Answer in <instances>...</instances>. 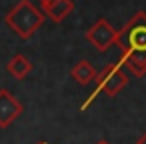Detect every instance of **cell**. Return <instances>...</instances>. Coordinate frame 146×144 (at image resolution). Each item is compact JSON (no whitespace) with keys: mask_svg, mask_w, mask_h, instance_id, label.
<instances>
[{"mask_svg":"<svg viewBox=\"0 0 146 144\" xmlns=\"http://www.w3.org/2000/svg\"><path fill=\"white\" fill-rule=\"evenodd\" d=\"M22 112H24L22 102L16 100L10 90L0 88V128H8Z\"/></svg>","mask_w":146,"mask_h":144,"instance_id":"5b68a950","label":"cell"},{"mask_svg":"<svg viewBox=\"0 0 146 144\" xmlns=\"http://www.w3.org/2000/svg\"><path fill=\"white\" fill-rule=\"evenodd\" d=\"M116 46L120 52H146V12L138 10L116 32Z\"/></svg>","mask_w":146,"mask_h":144,"instance_id":"7a4b0ae2","label":"cell"},{"mask_svg":"<svg viewBox=\"0 0 146 144\" xmlns=\"http://www.w3.org/2000/svg\"><path fill=\"white\" fill-rule=\"evenodd\" d=\"M96 144H110V142H108V140H104V138H102V140H98V142H96Z\"/></svg>","mask_w":146,"mask_h":144,"instance_id":"8fae6325","label":"cell"},{"mask_svg":"<svg viewBox=\"0 0 146 144\" xmlns=\"http://www.w3.org/2000/svg\"><path fill=\"white\" fill-rule=\"evenodd\" d=\"M116 28L106 20V18H100L96 20L88 30H86V40L98 50V52H106L110 46L116 44Z\"/></svg>","mask_w":146,"mask_h":144,"instance_id":"277c9868","label":"cell"},{"mask_svg":"<svg viewBox=\"0 0 146 144\" xmlns=\"http://www.w3.org/2000/svg\"><path fill=\"white\" fill-rule=\"evenodd\" d=\"M120 66H124L132 76L142 78L146 74V52H122Z\"/></svg>","mask_w":146,"mask_h":144,"instance_id":"52a82bcc","label":"cell"},{"mask_svg":"<svg viewBox=\"0 0 146 144\" xmlns=\"http://www.w3.org/2000/svg\"><path fill=\"white\" fill-rule=\"evenodd\" d=\"M6 70H8L14 78L24 80V78L32 72V62H30L24 54H14V56L8 60V64H6Z\"/></svg>","mask_w":146,"mask_h":144,"instance_id":"9c48e42d","label":"cell"},{"mask_svg":"<svg viewBox=\"0 0 146 144\" xmlns=\"http://www.w3.org/2000/svg\"><path fill=\"white\" fill-rule=\"evenodd\" d=\"M94 84H96V88L90 92L88 100L82 102V106H80L82 110H86V108L98 98L100 92H104V94H108V96H116V94L128 84V76H126V72H124V68H122L120 64L112 62V64H106V66H104V70L96 76Z\"/></svg>","mask_w":146,"mask_h":144,"instance_id":"3957f363","label":"cell"},{"mask_svg":"<svg viewBox=\"0 0 146 144\" xmlns=\"http://www.w3.org/2000/svg\"><path fill=\"white\" fill-rule=\"evenodd\" d=\"M70 76H72L80 86H86V84H92V82L96 80L98 72H96V68H94L88 60H80V62H76V64L72 66Z\"/></svg>","mask_w":146,"mask_h":144,"instance_id":"ba28073f","label":"cell"},{"mask_svg":"<svg viewBox=\"0 0 146 144\" xmlns=\"http://www.w3.org/2000/svg\"><path fill=\"white\" fill-rule=\"evenodd\" d=\"M40 10L46 18H50L52 22L58 24L74 12V0H50V2L42 4Z\"/></svg>","mask_w":146,"mask_h":144,"instance_id":"8992f818","label":"cell"},{"mask_svg":"<svg viewBox=\"0 0 146 144\" xmlns=\"http://www.w3.org/2000/svg\"><path fill=\"white\" fill-rule=\"evenodd\" d=\"M136 144H146V132H144V134H142V136L136 140Z\"/></svg>","mask_w":146,"mask_h":144,"instance_id":"30bf717a","label":"cell"},{"mask_svg":"<svg viewBox=\"0 0 146 144\" xmlns=\"http://www.w3.org/2000/svg\"><path fill=\"white\" fill-rule=\"evenodd\" d=\"M38 2H40V4H46V2H50V0H38Z\"/></svg>","mask_w":146,"mask_h":144,"instance_id":"7c38bea8","label":"cell"},{"mask_svg":"<svg viewBox=\"0 0 146 144\" xmlns=\"http://www.w3.org/2000/svg\"><path fill=\"white\" fill-rule=\"evenodd\" d=\"M38 144H46V142H38Z\"/></svg>","mask_w":146,"mask_h":144,"instance_id":"4fadbf2b","label":"cell"},{"mask_svg":"<svg viewBox=\"0 0 146 144\" xmlns=\"http://www.w3.org/2000/svg\"><path fill=\"white\" fill-rule=\"evenodd\" d=\"M46 16L42 14L40 8H36L30 0H20L14 4L8 14L4 16V22L14 30V34L22 40H28L36 34V30L44 24Z\"/></svg>","mask_w":146,"mask_h":144,"instance_id":"6da1fadb","label":"cell"}]
</instances>
